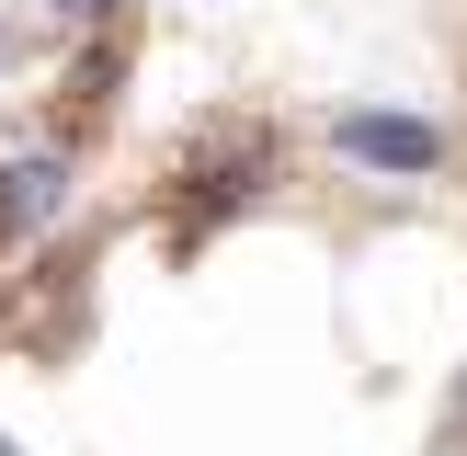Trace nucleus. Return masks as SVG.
I'll return each instance as SVG.
<instances>
[{
    "instance_id": "nucleus-2",
    "label": "nucleus",
    "mask_w": 467,
    "mask_h": 456,
    "mask_svg": "<svg viewBox=\"0 0 467 456\" xmlns=\"http://www.w3.org/2000/svg\"><path fill=\"white\" fill-rule=\"evenodd\" d=\"M57 205H68V160H57V149H35V160L0 171V228H46Z\"/></svg>"
},
{
    "instance_id": "nucleus-3",
    "label": "nucleus",
    "mask_w": 467,
    "mask_h": 456,
    "mask_svg": "<svg viewBox=\"0 0 467 456\" xmlns=\"http://www.w3.org/2000/svg\"><path fill=\"white\" fill-rule=\"evenodd\" d=\"M57 12H80V23H91V12H114V0H57Z\"/></svg>"
},
{
    "instance_id": "nucleus-1",
    "label": "nucleus",
    "mask_w": 467,
    "mask_h": 456,
    "mask_svg": "<svg viewBox=\"0 0 467 456\" xmlns=\"http://www.w3.org/2000/svg\"><path fill=\"white\" fill-rule=\"evenodd\" d=\"M331 137H342V160H365V171H445V126L388 114V103H354Z\"/></svg>"
},
{
    "instance_id": "nucleus-4",
    "label": "nucleus",
    "mask_w": 467,
    "mask_h": 456,
    "mask_svg": "<svg viewBox=\"0 0 467 456\" xmlns=\"http://www.w3.org/2000/svg\"><path fill=\"white\" fill-rule=\"evenodd\" d=\"M0 456H12V445H0Z\"/></svg>"
}]
</instances>
